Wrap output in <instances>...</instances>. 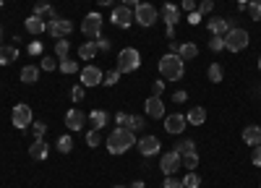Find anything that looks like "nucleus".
Returning <instances> with one entry per match:
<instances>
[{"label": "nucleus", "instance_id": "nucleus-35", "mask_svg": "<svg viewBox=\"0 0 261 188\" xmlns=\"http://www.w3.org/2000/svg\"><path fill=\"white\" fill-rule=\"evenodd\" d=\"M196 165H199V154L196 152H191V154H183V167L191 173V170H196Z\"/></svg>", "mask_w": 261, "mask_h": 188}, {"label": "nucleus", "instance_id": "nucleus-18", "mask_svg": "<svg viewBox=\"0 0 261 188\" xmlns=\"http://www.w3.org/2000/svg\"><path fill=\"white\" fill-rule=\"evenodd\" d=\"M24 29H27L29 34L39 37V34H45V32H47V24H45V18H39V16H27Z\"/></svg>", "mask_w": 261, "mask_h": 188}, {"label": "nucleus", "instance_id": "nucleus-23", "mask_svg": "<svg viewBox=\"0 0 261 188\" xmlns=\"http://www.w3.org/2000/svg\"><path fill=\"white\" fill-rule=\"evenodd\" d=\"M79 55H81L84 60H92L94 55H99V47H97V42H94V39H89V42H84V45L79 47Z\"/></svg>", "mask_w": 261, "mask_h": 188}, {"label": "nucleus", "instance_id": "nucleus-22", "mask_svg": "<svg viewBox=\"0 0 261 188\" xmlns=\"http://www.w3.org/2000/svg\"><path fill=\"white\" fill-rule=\"evenodd\" d=\"M18 58V47L8 45V47H0V66H8V63H16Z\"/></svg>", "mask_w": 261, "mask_h": 188}, {"label": "nucleus", "instance_id": "nucleus-61", "mask_svg": "<svg viewBox=\"0 0 261 188\" xmlns=\"http://www.w3.org/2000/svg\"><path fill=\"white\" fill-rule=\"evenodd\" d=\"M258 188H261V183H258Z\"/></svg>", "mask_w": 261, "mask_h": 188}, {"label": "nucleus", "instance_id": "nucleus-57", "mask_svg": "<svg viewBox=\"0 0 261 188\" xmlns=\"http://www.w3.org/2000/svg\"><path fill=\"white\" fill-rule=\"evenodd\" d=\"M238 3H248V0H238Z\"/></svg>", "mask_w": 261, "mask_h": 188}, {"label": "nucleus", "instance_id": "nucleus-31", "mask_svg": "<svg viewBox=\"0 0 261 188\" xmlns=\"http://www.w3.org/2000/svg\"><path fill=\"white\" fill-rule=\"evenodd\" d=\"M58 152H63V154H68V152H73V136H60L58 139Z\"/></svg>", "mask_w": 261, "mask_h": 188}, {"label": "nucleus", "instance_id": "nucleus-60", "mask_svg": "<svg viewBox=\"0 0 261 188\" xmlns=\"http://www.w3.org/2000/svg\"><path fill=\"white\" fill-rule=\"evenodd\" d=\"M258 68H261V60H258Z\"/></svg>", "mask_w": 261, "mask_h": 188}, {"label": "nucleus", "instance_id": "nucleus-27", "mask_svg": "<svg viewBox=\"0 0 261 188\" xmlns=\"http://www.w3.org/2000/svg\"><path fill=\"white\" fill-rule=\"evenodd\" d=\"M68 52H71V39H68V37L58 39V42H55V55H58L60 60H65V58H68Z\"/></svg>", "mask_w": 261, "mask_h": 188}, {"label": "nucleus", "instance_id": "nucleus-16", "mask_svg": "<svg viewBox=\"0 0 261 188\" xmlns=\"http://www.w3.org/2000/svg\"><path fill=\"white\" fill-rule=\"evenodd\" d=\"M160 16H162V21L167 24V29H175V24L180 21V11H178V6H172V3H165L162 11H160Z\"/></svg>", "mask_w": 261, "mask_h": 188}, {"label": "nucleus", "instance_id": "nucleus-1", "mask_svg": "<svg viewBox=\"0 0 261 188\" xmlns=\"http://www.w3.org/2000/svg\"><path fill=\"white\" fill-rule=\"evenodd\" d=\"M105 144H107V152H110V154H125L130 146L136 144V133L130 128H125V125H115Z\"/></svg>", "mask_w": 261, "mask_h": 188}, {"label": "nucleus", "instance_id": "nucleus-43", "mask_svg": "<svg viewBox=\"0 0 261 188\" xmlns=\"http://www.w3.org/2000/svg\"><path fill=\"white\" fill-rule=\"evenodd\" d=\"M196 11H199L201 16H206V13H212V11H214V0H201V6H199V8H196Z\"/></svg>", "mask_w": 261, "mask_h": 188}, {"label": "nucleus", "instance_id": "nucleus-17", "mask_svg": "<svg viewBox=\"0 0 261 188\" xmlns=\"http://www.w3.org/2000/svg\"><path fill=\"white\" fill-rule=\"evenodd\" d=\"M65 125H68V131H81L84 125H86V113L68 110V113H65Z\"/></svg>", "mask_w": 261, "mask_h": 188}, {"label": "nucleus", "instance_id": "nucleus-36", "mask_svg": "<svg viewBox=\"0 0 261 188\" xmlns=\"http://www.w3.org/2000/svg\"><path fill=\"white\" fill-rule=\"evenodd\" d=\"M209 50H212V52H220V50H225V37H217V34H212V37H209Z\"/></svg>", "mask_w": 261, "mask_h": 188}, {"label": "nucleus", "instance_id": "nucleus-21", "mask_svg": "<svg viewBox=\"0 0 261 188\" xmlns=\"http://www.w3.org/2000/svg\"><path fill=\"white\" fill-rule=\"evenodd\" d=\"M186 120H188L191 125H204V120H206V110H204V108H191V110L186 113Z\"/></svg>", "mask_w": 261, "mask_h": 188}, {"label": "nucleus", "instance_id": "nucleus-28", "mask_svg": "<svg viewBox=\"0 0 261 188\" xmlns=\"http://www.w3.org/2000/svg\"><path fill=\"white\" fill-rule=\"evenodd\" d=\"M37 78H39V68H37V66L21 68V81H24V84H34Z\"/></svg>", "mask_w": 261, "mask_h": 188}, {"label": "nucleus", "instance_id": "nucleus-5", "mask_svg": "<svg viewBox=\"0 0 261 188\" xmlns=\"http://www.w3.org/2000/svg\"><path fill=\"white\" fill-rule=\"evenodd\" d=\"M134 18H136L139 26L149 29V26H154V21L160 18V11L151 6V3H139V6L134 8Z\"/></svg>", "mask_w": 261, "mask_h": 188}, {"label": "nucleus", "instance_id": "nucleus-56", "mask_svg": "<svg viewBox=\"0 0 261 188\" xmlns=\"http://www.w3.org/2000/svg\"><path fill=\"white\" fill-rule=\"evenodd\" d=\"M0 39H3V26H0Z\"/></svg>", "mask_w": 261, "mask_h": 188}, {"label": "nucleus", "instance_id": "nucleus-10", "mask_svg": "<svg viewBox=\"0 0 261 188\" xmlns=\"http://www.w3.org/2000/svg\"><path fill=\"white\" fill-rule=\"evenodd\" d=\"M73 26H71V21L68 18H53L50 24H47V34L55 37V39H65V37H71Z\"/></svg>", "mask_w": 261, "mask_h": 188}, {"label": "nucleus", "instance_id": "nucleus-25", "mask_svg": "<svg viewBox=\"0 0 261 188\" xmlns=\"http://www.w3.org/2000/svg\"><path fill=\"white\" fill-rule=\"evenodd\" d=\"M32 16H39V18H45V16H47V18L53 21V18H55V8H53L50 3H37Z\"/></svg>", "mask_w": 261, "mask_h": 188}, {"label": "nucleus", "instance_id": "nucleus-26", "mask_svg": "<svg viewBox=\"0 0 261 188\" xmlns=\"http://www.w3.org/2000/svg\"><path fill=\"white\" fill-rule=\"evenodd\" d=\"M178 55H180V60H193L196 55H199V47H196L193 42H186V45H180Z\"/></svg>", "mask_w": 261, "mask_h": 188}, {"label": "nucleus", "instance_id": "nucleus-19", "mask_svg": "<svg viewBox=\"0 0 261 188\" xmlns=\"http://www.w3.org/2000/svg\"><path fill=\"white\" fill-rule=\"evenodd\" d=\"M230 29H232V26H230L227 18H212V21H209V32L217 34V37H225Z\"/></svg>", "mask_w": 261, "mask_h": 188}, {"label": "nucleus", "instance_id": "nucleus-52", "mask_svg": "<svg viewBox=\"0 0 261 188\" xmlns=\"http://www.w3.org/2000/svg\"><path fill=\"white\" fill-rule=\"evenodd\" d=\"M172 99H175V102H186L188 99V92H175V94H172Z\"/></svg>", "mask_w": 261, "mask_h": 188}, {"label": "nucleus", "instance_id": "nucleus-30", "mask_svg": "<svg viewBox=\"0 0 261 188\" xmlns=\"http://www.w3.org/2000/svg\"><path fill=\"white\" fill-rule=\"evenodd\" d=\"M125 128H130L134 133H136V131H144V128H146V118H141V115H130Z\"/></svg>", "mask_w": 261, "mask_h": 188}, {"label": "nucleus", "instance_id": "nucleus-58", "mask_svg": "<svg viewBox=\"0 0 261 188\" xmlns=\"http://www.w3.org/2000/svg\"><path fill=\"white\" fill-rule=\"evenodd\" d=\"M115 188H125V185H115Z\"/></svg>", "mask_w": 261, "mask_h": 188}, {"label": "nucleus", "instance_id": "nucleus-41", "mask_svg": "<svg viewBox=\"0 0 261 188\" xmlns=\"http://www.w3.org/2000/svg\"><path fill=\"white\" fill-rule=\"evenodd\" d=\"M39 68H42V71H55V68H58V60L45 55V58H42V63H39Z\"/></svg>", "mask_w": 261, "mask_h": 188}, {"label": "nucleus", "instance_id": "nucleus-29", "mask_svg": "<svg viewBox=\"0 0 261 188\" xmlns=\"http://www.w3.org/2000/svg\"><path fill=\"white\" fill-rule=\"evenodd\" d=\"M172 152H178L180 157H183V154H191V152H196V144H193L191 139H180V141L175 144V149H172Z\"/></svg>", "mask_w": 261, "mask_h": 188}, {"label": "nucleus", "instance_id": "nucleus-50", "mask_svg": "<svg viewBox=\"0 0 261 188\" xmlns=\"http://www.w3.org/2000/svg\"><path fill=\"white\" fill-rule=\"evenodd\" d=\"M42 52V45H39V42H32V45H29V55H39Z\"/></svg>", "mask_w": 261, "mask_h": 188}, {"label": "nucleus", "instance_id": "nucleus-44", "mask_svg": "<svg viewBox=\"0 0 261 188\" xmlns=\"http://www.w3.org/2000/svg\"><path fill=\"white\" fill-rule=\"evenodd\" d=\"M84 89H86V87H81V84H79V87H73V89H71V99H73V102H81V99H84Z\"/></svg>", "mask_w": 261, "mask_h": 188}, {"label": "nucleus", "instance_id": "nucleus-37", "mask_svg": "<svg viewBox=\"0 0 261 188\" xmlns=\"http://www.w3.org/2000/svg\"><path fill=\"white\" fill-rule=\"evenodd\" d=\"M84 139H86V144H89V146H92V149H94V146H99V144H102V133H99L97 128H92V131H89V133H86Z\"/></svg>", "mask_w": 261, "mask_h": 188}, {"label": "nucleus", "instance_id": "nucleus-2", "mask_svg": "<svg viewBox=\"0 0 261 188\" xmlns=\"http://www.w3.org/2000/svg\"><path fill=\"white\" fill-rule=\"evenodd\" d=\"M160 73H162L165 81H180L183 78V60H180V55H172V52L162 55L160 58Z\"/></svg>", "mask_w": 261, "mask_h": 188}, {"label": "nucleus", "instance_id": "nucleus-20", "mask_svg": "<svg viewBox=\"0 0 261 188\" xmlns=\"http://www.w3.org/2000/svg\"><path fill=\"white\" fill-rule=\"evenodd\" d=\"M243 141L248 146H258L261 144V128H258V125H248V128L243 131Z\"/></svg>", "mask_w": 261, "mask_h": 188}, {"label": "nucleus", "instance_id": "nucleus-54", "mask_svg": "<svg viewBox=\"0 0 261 188\" xmlns=\"http://www.w3.org/2000/svg\"><path fill=\"white\" fill-rule=\"evenodd\" d=\"M128 188H144V180H136V183H130Z\"/></svg>", "mask_w": 261, "mask_h": 188}, {"label": "nucleus", "instance_id": "nucleus-45", "mask_svg": "<svg viewBox=\"0 0 261 188\" xmlns=\"http://www.w3.org/2000/svg\"><path fill=\"white\" fill-rule=\"evenodd\" d=\"M251 162H253L256 167H261V144H258V146H253V154H251Z\"/></svg>", "mask_w": 261, "mask_h": 188}, {"label": "nucleus", "instance_id": "nucleus-42", "mask_svg": "<svg viewBox=\"0 0 261 188\" xmlns=\"http://www.w3.org/2000/svg\"><path fill=\"white\" fill-rule=\"evenodd\" d=\"M32 131H34V139H42L47 133V125L45 123H32Z\"/></svg>", "mask_w": 261, "mask_h": 188}, {"label": "nucleus", "instance_id": "nucleus-12", "mask_svg": "<svg viewBox=\"0 0 261 188\" xmlns=\"http://www.w3.org/2000/svg\"><path fill=\"white\" fill-rule=\"evenodd\" d=\"M79 73H81V87H86V89L99 87L102 78H105V73H102L97 66H86V68H84V71H79Z\"/></svg>", "mask_w": 261, "mask_h": 188}, {"label": "nucleus", "instance_id": "nucleus-38", "mask_svg": "<svg viewBox=\"0 0 261 188\" xmlns=\"http://www.w3.org/2000/svg\"><path fill=\"white\" fill-rule=\"evenodd\" d=\"M248 11L253 21H261V0H248Z\"/></svg>", "mask_w": 261, "mask_h": 188}, {"label": "nucleus", "instance_id": "nucleus-15", "mask_svg": "<svg viewBox=\"0 0 261 188\" xmlns=\"http://www.w3.org/2000/svg\"><path fill=\"white\" fill-rule=\"evenodd\" d=\"M29 157L37 159V162L47 159V157H50V146H47V141H45V139H34L32 146H29Z\"/></svg>", "mask_w": 261, "mask_h": 188}, {"label": "nucleus", "instance_id": "nucleus-34", "mask_svg": "<svg viewBox=\"0 0 261 188\" xmlns=\"http://www.w3.org/2000/svg\"><path fill=\"white\" fill-rule=\"evenodd\" d=\"M201 185V178L196 175V170H191L186 178H183V188H199Z\"/></svg>", "mask_w": 261, "mask_h": 188}, {"label": "nucleus", "instance_id": "nucleus-24", "mask_svg": "<svg viewBox=\"0 0 261 188\" xmlns=\"http://www.w3.org/2000/svg\"><path fill=\"white\" fill-rule=\"evenodd\" d=\"M89 123H92V128L102 131L105 125H107V113H102V110H92V113H89Z\"/></svg>", "mask_w": 261, "mask_h": 188}, {"label": "nucleus", "instance_id": "nucleus-3", "mask_svg": "<svg viewBox=\"0 0 261 188\" xmlns=\"http://www.w3.org/2000/svg\"><path fill=\"white\" fill-rule=\"evenodd\" d=\"M246 47H248V32L241 26H232L225 34V50L227 52H243Z\"/></svg>", "mask_w": 261, "mask_h": 188}, {"label": "nucleus", "instance_id": "nucleus-46", "mask_svg": "<svg viewBox=\"0 0 261 188\" xmlns=\"http://www.w3.org/2000/svg\"><path fill=\"white\" fill-rule=\"evenodd\" d=\"M151 92H154V97H157V94H162V92H165V78L154 81V87H151Z\"/></svg>", "mask_w": 261, "mask_h": 188}, {"label": "nucleus", "instance_id": "nucleus-47", "mask_svg": "<svg viewBox=\"0 0 261 188\" xmlns=\"http://www.w3.org/2000/svg\"><path fill=\"white\" fill-rule=\"evenodd\" d=\"M199 21H201V13H199V11L188 13V24H191V26H196V24H199Z\"/></svg>", "mask_w": 261, "mask_h": 188}, {"label": "nucleus", "instance_id": "nucleus-33", "mask_svg": "<svg viewBox=\"0 0 261 188\" xmlns=\"http://www.w3.org/2000/svg\"><path fill=\"white\" fill-rule=\"evenodd\" d=\"M58 68H60L63 73H79V63H76V60H71V58H65V60H60V63H58Z\"/></svg>", "mask_w": 261, "mask_h": 188}, {"label": "nucleus", "instance_id": "nucleus-39", "mask_svg": "<svg viewBox=\"0 0 261 188\" xmlns=\"http://www.w3.org/2000/svg\"><path fill=\"white\" fill-rule=\"evenodd\" d=\"M118 81H120V71H118V68H115V71H110V73H105V78H102L105 87H115Z\"/></svg>", "mask_w": 261, "mask_h": 188}, {"label": "nucleus", "instance_id": "nucleus-40", "mask_svg": "<svg viewBox=\"0 0 261 188\" xmlns=\"http://www.w3.org/2000/svg\"><path fill=\"white\" fill-rule=\"evenodd\" d=\"M162 188H183V178H175V175H167Z\"/></svg>", "mask_w": 261, "mask_h": 188}, {"label": "nucleus", "instance_id": "nucleus-32", "mask_svg": "<svg viewBox=\"0 0 261 188\" xmlns=\"http://www.w3.org/2000/svg\"><path fill=\"white\" fill-rule=\"evenodd\" d=\"M206 76H209V81H214V84H220L222 81V66H220V63H212V66H209V71H206Z\"/></svg>", "mask_w": 261, "mask_h": 188}, {"label": "nucleus", "instance_id": "nucleus-51", "mask_svg": "<svg viewBox=\"0 0 261 188\" xmlns=\"http://www.w3.org/2000/svg\"><path fill=\"white\" fill-rule=\"evenodd\" d=\"M196 8H199V6H196L193 0H183V11H191V13H193Z\"/></svg>", "mask_w": 261, "mask_h": 188}, {"label": "nucleus", "instance_id": "nucleus-11", "mask_svg": "<svg viewBox=\"0 0 261 188\" xmlns=\"http://www.w3.org/2000/svg\"><path fill=\"white\" fill-rule=\"evenodd\" d=\"M186 125H188V120H186V115H183V113L165 115V131H167V133H172V136H180V133L186 131Z\"/></svg>", "mask_w": 261, "mask_h": 188}, {"label": "nucleus", "instance_id": "nucleus-48", "mask_svg": "<svg viewBox=\"0 0 261 188\" xmlns=\"http://www.w3.org/2000/svg\"><path fill=\"white\" fill-rule=\"evenodd\" d=\"M97 47H99V52H107V50H110V39H97Z\"/></svg>", "mask_w": 261, "mask_h": 188}, {"label": "nucleus", "instance_id": "nucleus-9", "mask_svg": "<svg viewBox=\"0 0 261 188\" xmlns=\"http://www.w3.org/2000/svg\"><path fill=\"white\" fill-rule=\"evenodd\" d=\"M180 167H183V157H180L178 152H167V154H162V159H160V170H162L165 175H175Z\"/></svg>", "mask_w": 261, "mask_h": 188}, {"label": "nucleus", "instance_id": "nucleus-7", "mask_svg": "<svg viewBox=\"0 0 261 188\" xmlns=\"http://www.w3.org/2000/svg\"><path fill=\"white\" fill-rule=\"evenodd\" d=\"M11 120H13V125L16 128H29V125L34 123V113H32V108L29 104H16L13 108V113H11Z\"/></svg>", "mask_w": 261, "mask_h": 188}, {"label": "nucleus", "instance_id": "nucleus-59", "mask_svg": "<svg viewBox=\"0 0 261 188\" xmlns=\"http://www.w3.org/2000/svg\"><path fill=\"white\" fill-rule=\"evenodd\" d=\"M0 8H3V0H0Z\"/></svg>", "mask_w": 261, "mask_h": 188}, {"label": "nucleus", "instance_id": "nucleus-55", "mask_svg": "<svg viewBox=\"0 0 261 188\" xmlns=\"http://www.w3.org/2000/svg\"><path fill=\"white\" fill-rule=\"evenodd\" d=\"M97 3H99V6H113L115 0H97Z\"/></svg>", "mask_w": 261, "mask_h": 188}, {"label": "nucleus", "instance_id": "nucleus-49", "mask_svg": "<svg viewBox=\"0 0 261 188\" xmlns=\"http://www.w3.org/2000/svg\"><path fill=\"white\" fill-rule=\"evenodd\" d=\"M128 118H130L128 113H118V115H115V123H118V125H128Z\"/></svg>", "mask_w": 261, "mask_h": 188}, {"label": "nucleus", "instance_id": "nucleus-14", "mask_svg": "<svg viewBox=\"0 0 261 188\" xmlns=\"http://www.w3.org/2000/svg\"><path fill=\"white\" fill-rule=\"evenodd\" d=\"M144 113H146L149 118H165V102H162L160 97L151 94V97L144 102Z\"/></svg>", "mask_w": 261, "mask_h": 188}, {"label": "nucleus", "instance_id": "nucleus-13", "mask_svg": "<svg viewBox=\"0 0 261 188\" xmlns=\"http://www.w3.org/2000/svg\"><path fill=\"white\" fill-rule=\"evenodd\" d=\"M160 139L157 136H141L139 139V152H141V157H154V154H160Z\"/></svg>", "mask_w": 261, "mask_h": 188}, {"label": "nucleus", "instance_id": "nucleus-4", "mask_svg": "<svg viewBox=\"0 0 261 188\" xmlns=\"http://www.w3.org/2000/svg\"><path fill=\"white\" fill-rule=\"evenodd\" d=\"M141 66V52L136 47H125L118 52V71L120 73H130Z\"/></svg>", "mask_w": 261, "mask_h": 188}, {"label": "nucleus", "instance_id": "nucleus-53", "mask_svg": "<svg viewBox=\"0 0 261 188\" xmlns=\"http://www.w3.org/2000/svg\"><path fill=\"white\" fill-rule=\"evenodd\" d=\"M141 3V0H123V6H128V8H136Z\"/></svg>", "mask_w": 261, "mask_h": 188}, {"label": "nucleus", "instance_id": "nucleus-6", "mask_svg": "<svg viewBox=\"0 0 261 188\" xmlns=\"http://www.w3.org/2000/svg\"><path fill=\"white\" fill-rule=\"evenodd\" d=\"M81 32H84V37L86 39H99V34H102V13H97V11H92L89 16H86L84 21H81Z\"/></svg>", "mask_w": 261, "mask_h": 188}, {"label": "nucleus", "instance_id": "nucleus-8", "mask_svg": "<svg viewBox=\"0 0 261 188\" xmlns=\"http://www.w3.org/2000/svg\"><path fill=\"white\" fill-rule=\"evenodd\" d=\"M113 24L118 26V29H130V24H134V8H128V6H118V8H113Z\"/></svg>", "mask_w": 261, "mask_h": 188}]
</instances>
